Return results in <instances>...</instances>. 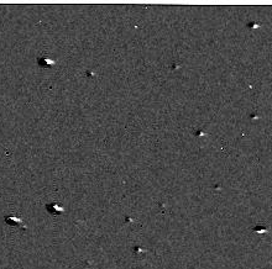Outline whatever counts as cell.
Instances as JSON below:
<instances>
[{
    "mask_svg": "<svg viewBox=\"0 0 272 269\" xmlns=\"http://www.w3.org/2000/svg\"><path fill=\"white\" fill-rule=\"evenodd\" d=\"M37 62H38V66L41 68H51V67L54 66V62L52 59L47 58V57H41V58H38Z\"/></svg>",
    "mask_w": 272,
    "mask_h": 269,
    "instance_id": "cell-1",
    "label": "cell"
}]
</instances>
